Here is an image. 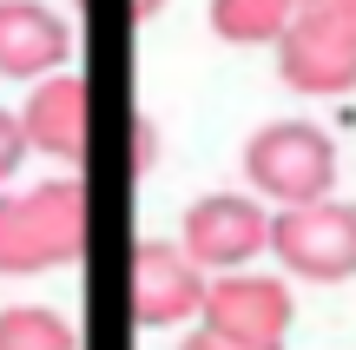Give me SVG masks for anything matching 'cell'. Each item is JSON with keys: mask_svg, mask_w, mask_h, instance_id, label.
Segmentation results:
<instances>
[{"mask_svg": "<svg viewBox=\"0 0 356 350\" xmlns=\"http://www.w3.org/2000/svg\"><path fill=\"white\" fill-rule=\"evenodd\" d=\"M92 212L79 179L0 185V278H40L86 251Z\"/></svg>", "mask_w": 356, "mask_h": 350, "instance_id": "cell-1", "label": "cell"}, {"mask_svg": "<svg viewBox=\"0 0 356 350\" xmlns=\"http://www.w3.org/2000/svg\"><path fill=\"white\" fill-rule=\"evenodd\" d=\"M244 185L270 212L337 192V139L317 119H264L244 139Z\"/></svg>", "mask_w": 356, "mask_h": 350, "instance_id": "cell-2", "label": "cell"}, {"mask_svg": "<svg viewBox=\"0 0 356 350\" xmlns=\"http://www.w3.org/2000/svg\"><path fill=\"white\" fill-rule=\"evenodd\" d=\"M277 79L304 100L356 93V0H304L277 33Z\"/></svg>", "mask_w": 356, "mask_h": 350, "instance_id": "cell-3", "label": "cell"}, {"mask_svg": "<svg viewBox=\"0 0 356 350\" xmlns=\"http://www.w3.org/2000/svg\"><path fill=\"white\" fill-rule=\"evenodd\" d=\"M270 258L284 264V278H304V285L356 278V205L330 192L310 205L270 212Z\"/></svg>", "mask_w": 356, "mask_h": 350, "instance_id": "cell-4", "label": "cell"}, {"mask_svg": "<svg viewBox=\"0 0 356 350\" xmlns=\"http://www.w3.org/2000/svg\"><path fill=\"white\" fill-rule=\"evenodd\" d=\"M178 251L211 271H244V264L270 258V205L257 192H204L178 218Z\"/></svg>", "mask_w": 356, "mask_h": 350, "instance_id": "cell-5", "label": "cell"}, {"mask_svg": "<svg viewBox=\"0 0 356 350\" xmlns=\"http://www.w3.org/2000/svg\"><path fill=\"white\" fill-rule=\"evenodd\" d=\"M204 304V271L178 251V238H145L126 264V311L139 331H178Z\"/></svg>", "mask_w": 356, "mask_h": 350, "instance_id": "cell-6", "label": "cell"}, {"mask_svg": "<svg viewBox=\"0 0 356 350\" xmlns=\"http://www.w3.org/2000/svg\"><path fill=\"white\" fill-rule=\"evenodd\" d=\"M198 324H218L231 337H251V344H291L297 324V298L284 278L270 271H211L204 278V304H198Z\"/></svg>", "mask_w": 356, "mask_h": 350, "instance_id": "cell-7", "label": "cell"}, {"mask_svg": "<svg viewBox=\"0 0 356 350\" xmlns=\"http://www.w3.org/2000/svg\"><path fill=\"white\" fill-rule=\"evenodd\" d=\"M73 60V26L47 0H0V79L33 86L47 73H66Z\"/></svg>", "mask_w": 356, "mask_h": 350, "instance_id": "cell-8", "label": "cell"}, {"mask_svg": "<svg viewBox=\"0 0 356 350\" xmlns=\"http://www.w3.org/2000/svg\"><path fill=\"white\" fill-rule=\"evenodd\" d=\"M20 132H26V152H47V159H60V166H79V159H86V132H92L86 79H73V73L33 79L26 100H20Z\"/></svg>", "mask_w": 356, "mask_h": 350, "instance_id": "cell-9", "label": "cell"}, {"mask_svg": "<svg viewBox=\"0 0 356 350\" xmlns=\"http://www.w3.org/2000/svg\"><path fill=\"white\" fill-rule=\"evenodd\" d=\"M291 13V0H211V33L225 47H277Z\"/></svg>", "mask_w": 356, "mask_h": 350, "instance_id": "cell-10", "label": "cell"}, {"mask_svg": "<svg viewBox=\"0 0 356 350\" xmlns=\"http://www.w3.org/2000/svg\"><path fill=\"white\" fill-rule=\"evenodd\" d=\"M0 350H79V331L53 304H7L0 311Z\"/></svg>", "mask_w": 356, "mask_h": 350, "instance_id": "cell-11", "label": "cell"}, {"mask_svg": "<svg viewBox=\"0 0 356 350\" xmlns=\"http://www.w3.org/2000/svg\"><path fill=\"white\" fill-rule=\"evenodd\" d=\"M26 166V132H20V113H7L0 106V185H13Z\"/></svg>", "mask_w": 356, "mask_h": 350, "instance_id": "cell-12", "label": "cell"}, {"mask_svg": "<svg viewBox=\"0 0 356 350\" xmlns=\"http://www.w3.org/2000/svg\"><path fill=\"white\" fill-rule=\"evenodd\" d=\"M178 350H284V344H251V337H231V331H218V324H191V337Z\"/></svg>", "mask_w": 356, "mask_h": 350, "instance_id": "cell-13", "label": "cell"}, {"mask_svg": "<svg viewBox=\"0 0 356 350\" xmlns=\"http://www.w3.org/2000/svg\"><path fill=\"white\" fill-rule=\"evenodd\" d=\"M132 166H152V126H145V119H139V132H132Z\"/></svg>", "mask_w": 356, "mask_h": 350, "instance_id": "cell-14", "label": "cell"}, {"mask_svg": "<svg viewBox=\"0 0 356 350\" xmlns=\"http://www.w3.org/2000/svg\"><path fill=\"white\" fill-rule=\"evenodd\" d=\"M126 13L132 20H152V13H165V0H126Z\"/></svg>", "mask_w": 356, "mask_h": 350, "instance_id": "cell-15", "label": "cell"}, {"mask_svg": "<svg viewBox=\"0 0 356 350\" xmlns=\"http://www.w3.org/2000/svg\"><path fill=\"white\" fill-rule=\"evenodd\" d=\"M291 7H304V0H291Z\"/></svg>", "mask_w": 356, "mask_h": 350, "instance_id": "cell-16", "label": "cell"}]
</instances>
